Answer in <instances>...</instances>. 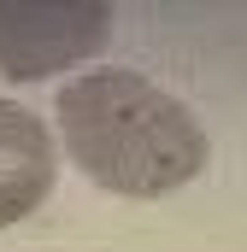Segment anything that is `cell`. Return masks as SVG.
<instances>
[{
    "mask_svg": "<svg viewBox=\"0 0 247 252\" xmlns=\"http://www.w3.org/2000/svg\"><path fill=\"white\" fill-rule=\"evenodd\" d=\"M112 35L106 0H0V70L18 82L59 76Z\"/></svg>",
    "mask_w": 247,
    "mask_h": 252,
    "instance_id": "cell-2",
    "label": "cell"
},
{
    "mask_svg": "<svg viewBox=\"0 0 247 252\" xmlns=\"http://www.w3.org/2000/svg\"><path fill=\"white\" fill-rule=\"evenodd\" d=\"M59 182L53 135L30 106L0 100V229L24 223Z\"/></svg>",
    "mask_w": 247,
    "mask_h": 252,
    "instance_id": "cell-3",
    "label": "cell"
},
{
    "mask_svg": "<svg viewBox=\"0 0 247 252\" xmlns=\"http://www.w3.org/2000/svg\"><path fill=\"white\" fill-rule=\"evenodd\" d=\"M59 135L77 170L124 199L177 193L212 158L200 118L124 64H94L59 88Z\"/></svg>",
    "mask_w": 247,
    "mask_h": 252,
    "instance_id": "cell-1",
    "label": "cell"
}]
</instances>
